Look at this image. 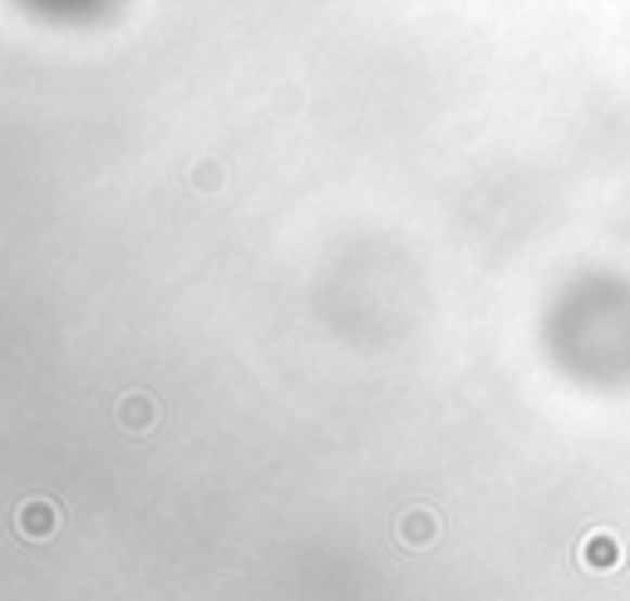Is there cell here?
<instances>
[{
    "label": "cell",
    "mask_w": 630,
    "mask_h": 601,
    "mask_svg": "<svg viewBox=\"0 0 630 601\" xmlns=\"http://www.w3.org/2000/svg\"><path fill=\"white\" fill-rule=\"evenodd\" d=\"M118 419L129 424V430H149L153 424V405L143 395H129V399H118Z\"/></svg>",
    "instance_id": "4"
},
{
    "label": "cell",
    "mask_w": 630,
    "mask_h": 601,
    "mask_svg": "<svg viewBox=\"0 0 630 601\" xmlns=\"http://www.w3.org/2000/svg\"><path fill=\"white\" fill-rule=\"evenodd\" d=\"M438 537V513L434 508H409L404 517H399V542L404 548H428Z\"/></svg>",
    "instance_id": "3"
},
{
    "label": "cell",
    "mask_w": 630,
    "mask_h": 601,
    "mask_svg": "<svg viewBox=\"0 0 630 601\" xmlns=\"http://www.w3.org/2000/svg\"><path fill=\"white\" fill-rule=\"evenodd\" d=\"M577 562H581V567H591V572H610V567H620V562H626V542H620L610 527H596V533L581 537Z\"/></svg>",
    "instance_id": "2"
},
{
    "label": "cell",
    "mask_w": 630,
    "mask_h": 601,
    "mask_svg": "<svg viewBox=\"0 0 630 601\" xmlns=\"http://www.w3.org/2000/svg\"><path fill=\"white\" fill-rule=\"evenodd\" d=\"M15 527H21L25 542H50L60 533V508H54V498H25L21 513H15Z\"/></svg>",
    "instance_id": "1"
}]
</instances>
